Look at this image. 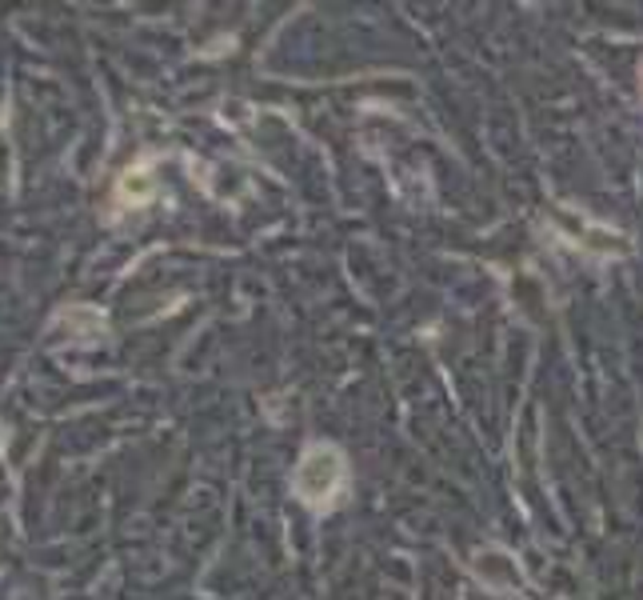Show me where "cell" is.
<instances>
[{
	"instance_id": "2",
	"label": "cell",
	"mask_w": 643,
	"mask_h": 600,
	"mask_svg": "<svg viewBox=\"0 0 643 600\" xmlns=\"http://www.w3.org/2000/svg\"><path fill=\"white\" fill-rule=\"evenodd\" d=\"M152 192H157V180L149 177V164L129 169L117 184V200H124V204H149Z\"/></svg>"
},
{
	"instance_id": "1",
	"label": "cell",
	"mask_w": 643,
	"mask_h": 600,
	"mask_svg": "<svg viewBox=\"0 0 643 600\" xmlns=\"http://www.w3.org/2000/svg\"><path fill=\"white\" fill-rule=\"evenodd\" d=\"M292 489H297L300 504L317 512H328L348 489V460L336 444H312L300 457L297 472H292Z\"/></svg>"
}]
</instances>
